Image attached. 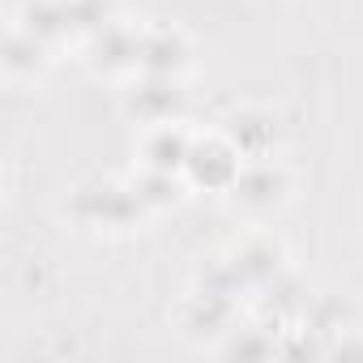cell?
<instances>
[{
	"label": "cell",
	"mask_w": 363,
	"mask_h": 363,
	"mask_svg": "<svg viewBox=\"0 0 363 363\" xmlns=\"http://www.w3.org/2000/svg\"><path fill=\"white\" fill-rule=\"evenodd\" d=\"M282 193H286V179L274 167H248L231 184V201L244 210H274L282 201Z\"/></svg>",
	"instance_id": "obj_1"
},
{
	"label": "cell",
	"mask_w": 363,
	"mask_h": 363,
	"mask_svg": "<svg viewBox=\"0 0 363 363\" xmlns=\"http://www.w3.org/2000/svg\"><path fill=\"white\" fill-rule=\"evenodd\" d=\"M189 150H193V141L179 133L171 120L154 124V133L145 137V167H154V171H184Z\"/></svg>",
	"instance_id": "obj_2"
},
{
	"label": "cell",
	"mask_w": 363,
	"mask_h": 363,
	"mask_svg": "<svg viewBox=\"0 0 363 363\" xmlns=\"http://www.w3.org/2000/svg\"><path fill=\"white\" fill-rule=\"evenodd\" d=\"M175 99H179L175 82H171V77L150 73V82H145V86L137 90V99H133V111H137L141 120H150V124H167V120H171Z\"/></svg>",
	"instance_id": "obj_3"
}]
</instances>
